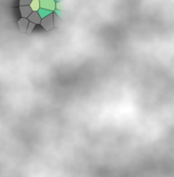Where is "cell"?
<instances>
[{"instance_id": "1", "label": "cell", "mask_w": 174, "mask_h": 177, "mask_svg": "<svg viewBox=\"0 0 174 177\" xmlns=\"http://www.w3.org/2000/svg\"><path fill=\"white\" fill-rule=\"evenodd\" d=\"M40 24L46 30H49L50 29H52L54 26V21H53V14L51 13L49 15L46 16V17L43 18Z\"/></svg>"}, {"instance_id": "2", "label": "cell", "mask_w": 174, "mask_h": 177, "mask_svg": "<svg viewBox=\"0 0 174 177\" xmlns=\"http://www.w3.org/2000/svg\"><path fill=\"white\" fill-rule=\"evenodd\" d=\"M39 5L41 8L53 11L55 9L54 0H39Z\"/></svg>"}, {"instance_id": "3", "label": "cell", "mask_w": 174, "mask_h": 177, "mask_svg": "<svg viewBox=\"0 0 174 177\" xmlns=\"http://www.w3.org/2000/svg\"><path fill=\"white\" fill-rule=\"evenodd\" d=\"M27 18H28L29 21L35 23V24H40L42 20L40 16L39 15L38 13L36 11H34L33 13H31Z\"/></svg>"}, {"instance_id": "4", "label": "cell", "mask_w": 174, "mask_h": 177, "mask_svg": "<svg viewBox=\"0 0 174 177\" xmlns=\"http://www.w3.org/2000/svg\"><path fill=\"white\" fill-rule=\"evenodd\" d=\"M20 10H21L23 18H27L30 15V14L32 13V10H31L29 6H21Z\"/></svg>"}, {"instance_id": "5", "label": "cell", "mask_w": 174, "mask_h": 177, "mask_svg": "<svg viewBox=\"0 0 174 177\" xmlns=\"http://www.w3.org/2000/svg\"><path fill=\"white\" fill-rule=\"evenodd\" d=\"M18 24L21 31H22V32H25V31H27V26H28L29 24V20L26 18H22L18 21Z\"/></svg>"}, {"instance_id": "6", "label": "cell", "mask_w": 174, "mask_h": 177, "mask_svg": "<svg viewBox=\"0 0 174 177\" xmlns=\"http://www.w3.org/2000/svg\"><path fill=\"white\" fill-rule=\"evenodd\" d=\"M38 13L39 15L40 16L41 18H43L46 17V16H48L50 14L53 13V11L49 10H46V9H44V8H39L38 10Z\"/></svg>"}, {"instance_id": "7", "label": "cell", "mask_w": 174, "mask_h": 177, "mask_svg": "<svg viewBox=\"0 0 174 177\" xmlns=\"http://www.w3.org/2000/svg\"><path fill=\"white\" fill-rule=\"evenodd\" d=\"M29 5L32 11H38L39 9V8H40L39 0H32Z\"/></svg>"}, {"instance_id": "8", "label": "cell", "mask_w": 174, "mask_h": 177, "mask_svg": "<svg viewBox=\"0 0 174 177\" xmlns=\"http://www.w3.org/2000/svg\"><path fill=\"white\" fill-rule=\"evenodd\" d=\"M35 25V23H32V22H30V23H29L28 26H27V31H26L27 32V33H29V34H30V33L31 32V31H33V29H34Z\"/></svg>"}, {"instance_id": "9", "label": "cell", "mask_w": 174, "mask_h": 177, "mask_svg": "<svg viewBox=\"0 0 174 177\" xmlns=\"http://www.w3.org/2000/svg\"><path fill=\"white\" fill-rule=\"evenodd\" d=\"M32 0H20L21 6H29Z\"/></svg>"}]
</instances>
